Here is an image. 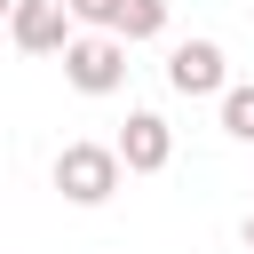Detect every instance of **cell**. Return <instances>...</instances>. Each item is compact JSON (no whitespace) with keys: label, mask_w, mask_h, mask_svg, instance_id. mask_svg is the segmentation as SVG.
I'll return each mask as SVG.
<instances>
[{"label":"cell","mask_w":254,"mask_h":254,"mask_svg":"<svg viewBox=\"0 0 254 254\" xmlns=\"http://www.w3.org/2000/svg\"><path fill=\"white\" fill-rule=\"evenodd\" d=\"M71 16L95 24V32H111V24H119V0H71Z\"/></svg>","instance_id":"8"},{"label":"cell","mask_w":254,"mask_h":254,"mask_svg":"<svg viewBox=\"0 0 254 254\" xmlns=\"http://www.w3.org/2000/svg\"><path fill=\"white\" fill-rule=\"evenodd\" d=\"M119 175H127L119 143H64V151H56V190H64L71 206H103V198L119 190Z\"/></svg>","instance_id":"1"},{"label":"cell","mask_w":254,"mask_h":254,"mask_svg":"<svg viewBox=\"0 0 254 254\" xmlns=\"http://www.w3.org/2000/svg\"><path fill=\"white\" fill-rule=\"evenodd\" d=\"M119 159H127V175H159V167L175 159V127H167L159 111H127V127H119Z\"/></svg>","instance_id":"5"},{"label":"cell","mask_w":254,"mask_h":254,"mask_svg":"<svg viewBox=\"0 0 254 254\" xmlns=\"http://www.w3.org/2000/svg\"><path fill=\"white\" fill-rule=\"evenodd\" d=\"M127 48L135 40H119V32H79L71 48H64V79L79 87V95H119V79H127Z\"/></svg>","instance_id":"2"},{"label":"cell","mask_w":254,"mask_h":254,"mask_svg":"<svg viewBox=\"0 0 254 254\" xmlns=\"http://www.w3.org/2000/svg\"><path fill=\"white\" fill-rule=\"evenodd\" d=\"M167 87H175V95H222V87H230L222 48H214V40H175V56H167Z\"/></svg>","instance_id":"4"},{"label":"cell","mask_w":254,"mask_h":254,"mask_svg":"<svg viewBox=\"0 0 254 254\" xmlns=\"http://www.w3.org/2000/svg\"><path fill=\"white\" fill-rule=\"evenodd\" d=\"M246 246H254V214H246Z\"/></svg>","instance_id":"9"},{"label":"cell","mask_w":254,"mask_h":254,"mask_svg":"<svg viewBox=\"0 0 254 254\" xmlns=\"http://www.w3.org/2000/svg\"><path fill=\"white\" fill-rule=\"evenodd\" d=\"M222 135L254 143V79H246V87H222Z\"/></svg>","instance_id":"7"},{"label":"cell","mask_w":254,"mask_h":254,"mask_svg":"<svg viewBox=\"0 0 254 254\" xmlns=\"http://www.w3.org/2000/svg\"><path fill=\"white\" fill-rule=\"evenodd\" d=\"M119 40H159L167 32V0H119Z\"/></svg>","instance_id":"6"},{"label":"cell","mask_w":254,"mask_h":254,"mask_svg":"<svg viewBox=\"0 0 254 254\" xmlns=\"http://www.w3.org/2000/svg\"><path fill=\"white\" fill-rule=\"evenodd\" d=\"M71 0H8V40L24 56H64L71 48Z\"/></svg>","instance_id":"3"}]
</instances>
